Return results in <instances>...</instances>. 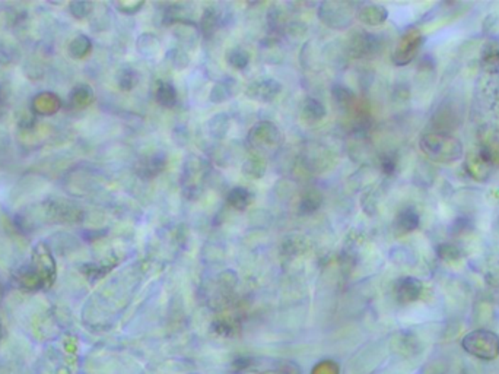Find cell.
<instances>
[{
    "instance_id": "obj_1",
    "label": "cell",
    "mask_w": 499,
    "mask_h": 374,
    "mask_svg": "<svg viewBox=\"0 0 499 374\" xmlns=\"http://www.w3.org/2000/svg\"><path fill=\"white\" fill-rule=\"evenodd\" d=\"M248 143L258 153H269L280 143V132L272 121H258L248 133Z\"/></svg>"
},
{
    "instance_id": "obj_2",
    "label": "cell",
    "mask_w": 499,
    "mask_h": 374,
    "mask_svg": "<svg viewBox=\"0 0 499 374\" xmlns=\"http://www.w3.org/2000/svg\"><path fill=\"white\" fill-rule=\"evenodd\" d=\"M319 18L329 28L345 30L352 23V12L349 4L324 2L319 8Z\"/></svg>"
},
{
    "instance_id": "obj_3",
    "label": "cell",
    "mask_w": 499,
    "mask_h": 374,
    "mask_svg": "<svg viewBox=\"0 0 499 374\" xmlns=\"http://www.w3.org/2000/svg\"><path fill=\"white\" fill-rule=\"evenodd\" d=\"M280 91H282V85L276 79L265 78V79L251 82L246 89V95L250 99H253V101L270 103L279 95Z\"/></svg>"
},
{
    "instance_id": "obj_4",
    "label": "cell",
    "mask_w": 499,
    "mask_h": 374,
    "mask_svg": "<svg viewBox=\"0 0 499 374\" xmlns=\"http://www.w3.org/2000/svg\"><path fill=\"white\" fill-rule=\"evenodd\" d=\"M190 163L187 161L186 165H184V171H182V177H181V185H182V193L186 194L190 201L194 197H197L200 194V165L199 163H196L197 160L193 157L189 158Z\"/></svg>"
},
{
    "instance_id": "obj_5",
    "label": "cell",
    "mask_w": 499,
    "mask_h": 374,
    "mask_svg": "<svg viewBox=\"0 0 499 374\" xmlns=\"http://www.w3.org/2000/svg\"><path fill=\"white\" fill-rule=\"evenodd\" d=\"M380 38L371 33H358L351 38L349 52L353 57H366L378 52Z\"/></svg>"
},
{
    "instance_id": "obj_6",
    "label": "cell",
    "mask_w": 499,
    "mask_h": 374,
    "mask_svg": "<svg viewBox=\"0 0 499 374\" xmlns=\"http://www.w3.org/2000/svg\"><path fill=\"white\" fill-rule=\"evenodd\" d=\"M168 163V158L164 153H155L149 157H146L138 167V174L142 179L152 180L155 177L160 176V174L165 170Z\"/></svg>"
},
{
    "instance_id": "obj_7",
    "label": "cell",
    "mask_w": 499,
    "mask_h": 374,
    "mask_svg": "<svg viewBox=\"0 0 499 374\" xmlns=\"http://www.w3.org/2000/svg\"><path fill=\"white\" fill-rule=\"evenodd\" d=\"M156 103L164 109H172L177 106L178 94L175 87L168 81H158L156 91H155Z\"/></svg>"
},
{
    "instance_id": "obj_8",
    "label": "cell",
    "mask_w": 499,
    "mask_h": 374,
    "mask_svg": "<svg viewBox=\"0 0 499 374\" xmlns=\"http://www.w3.org/2000/svg\"><path fill=\"white\" fill-rule=\"evenodd\" d=\"M358 18L362 23L373 25V27H375V25H380L387 19V11L381 5L368 4L359 9Z\"/></svg>"
},
{
    "instance_id": "obj_9",
    "label": "cell",
    "mask_w": 499,
    "mask_h": 374,
    "mask_svg": "<svg viewBox=\"0 0 499 374\" xmlns=\"http://www.w3.org/2000/svg\"><path fill=\"white\" fill-rule=\"evenodd\" d=\"M251 199H253L251 192L243 186H236L231 189L226 194L228 204L236 211H246L251 204Z\"/></svg>"
},
{
    "instance_id": "obj_10",
    "label": "cell",
    "mask_w": 499,
    "mask_h": 374,
    "mask_svg": "<svg viewBox=\"0 0 499 374\" xmlns=\"http://www.w3.org/2000/svg\"><path fill=\"white\" fill-rule=\"evenodd\" d=\"M222 25V16L221 11H218L215 6H209L202 16V33L204 37H212L218 28Z\"/></svg>"
},
{
    "instance_id": "obj_11",
    "label": "cell",
    "mask_w": 499,
    "mask_h": 374,
    "mask_svg": "<svg viewBox=\"0 0 499 374\" xmlns=\"http://www.w3.org/2000/svg\"><path fill=\"white\" fill-rule=\"evenodd\" d=\"M236 92V85H235V81L232 78H228V79H224V81H219L214 88L212 91H210V101L212 103H225L226 99L232 98Z\"/></svg>"
},
{
    "instance_id": "obj_12",
    "label": "cell",
    "mask_w": 499,
    "mask_h": 374,
    "mask_svg": "<svg viewBox=\"0 0 499 374\" xmlns=\"http://www.w3.org/2000/svg\"><path fill=\"white\" fill-rule=\"evenodd\" d=\"M323 205V194L319 190H309L302 197L298 205L300 215H311L317 212Z\"/></svg>"
},
{
    "instance_id": "obj_13",
    "label": "cell",
    "mask_w": 499,
    "mask_h": 374,
    "mask_svg": "<svg viewBox=\"0 0 499 374\" xmlns=\"http://www.w3.org/2000/svg\"><path fill=\"white\" fill-rule=\"evenodd\" d=\"M308 246H309V243H308L307 237H304L302 234H291L283 240L282 251H283V253H286L289 256H295V255L304 253L308 248Z\"/></svg>"
},
{
    "instance_id": "obj_14",
    "label": "cell",
    "mask_w": 499,
    "mask_h": 374,
    "mask_svg": "<svg viewBox=\"0 0 499 374\" xmlns=\"http://www.w3.org/2000/svg\"><path fill=\"white\" fill-rule=\"evenodd\" d=\"M326 114H327V110L322 101H319V99H315L312 97L305 98V101L302 104V116L308 121H320L322 119L326 117Z\"/></svg>"
},
{
    "instance_id": "obj_15",
    "label": "cell",
    "mask_w": 499,
    "mask_h": 374,
    "mask_svg": "<svg viewBox=\"0 0 499 374\" xmlns=\"http://www.w3.org/2000/svg\"><path fill=\"white\" fill-rule=\"evenodd\" d=\"M394 222H396L394 226H396V230L399 233H410L419 227V215L416 214L415 209L407 208L397 215Z\"/></svg>"
},
{
    "instance_id": "obj_16",
    "label": "cell",
    "mask_w": 499,
    "mask_h": 374,
    "mask_svg": "<svg viewBox=\"0 0 499 374\" xmlns=\"http://www.w3.org/2000/svg\"><path fill=\"white\" fill-rule=\"evenodd\" d=\"M417 41L412 37H405V40L399 44L397 50L393 55V60L396 65H406L412 60V56L416 52Z\"/></svg>"
},
{
    "instance_id": "obj_17",
    "label": "cell",
    "mask_w": 499,
    "mask_h": 374,
    "mask_svg": "<svg viewBox=\"0 0 499 374\" xmlns=\"http://www.w3.org/2000/svg\"><path fill=\"white\" fill-rule=\"evenodd\" d=\"M207 131L215 139H224L229 131V117L225 113H218L207 121Z\"/></svg>"
},
{
    "instance_id": "obj_18",
    "label": "cell",
    "mask_w": 499,
    "mask_h": 374,
    "mask_svg": "<svg viewBox=\"0 0 499 374\" xmlns=\"http://www.w3.org/2000/svg\"><path fill=\"white\" fill-rule=\"evenodd\" d=\"M266 170H268L266 161L263 160L261 157H258V155L248 158L244 163V165H243V174H244L246 177H248L251 180L261 179L266 174Z\"/></svg>"
},
{
    "instance_id": "obj_19",
    "label": "cell",
    "mask_w": 499,
    "mask_h": 374,
    "mask_svg": "<svg viewBox=\"0 0 499 374\" xmlns=\"http://www.w3.org/2000/svg\"><path fill=\"white\" fill-rule=\"evenodd\" d=\"M226 62L229 66L238 70H244L250 65V55L241 47H234L226 53Z\"/></svg>"
},
{
    "instance_id": "obj_20",
    "label": "cell",
    "mask_w": 499,
    "mask_h": 374,
    "mask_svg": "<svg viewBox=\"0 0 499 374\" xmlns=\"http://www.w3.org/2000/svg\"><path fill=\"white\" fill-rule=\"evenodd\" d=\"M331 94L333 98L336 99V103L341 107H348L352 104V101L355 99V94L353 91H351L348 87L341 85V84H336L331 88Z\"/></svg>"
},
{
    "instance_id": "obj_21",
    "label": "cell",
    "mask_w": 499,
    "mask_h": 374,
    "mask_svg": "<svg viewBox=\"0 0 499 374\" xmlns=\"http://www.w3.org/2000/svg\"><path fill=\"white\" fill-rule=\"evenodd\" d=\"M138 81H139V77H138V72L135 69L127 67V69L120 70V73H119V87L123 91H131L138 85Z\"/></svg>"
},
{
    "instance_id": "obj_22",
    "label": "cell",
    "mask_w": 499,
    "mask_h": 374,
    "mask_svg": "<svg viewBox=\"0 0 499 374\" xmlns=\"http://www.w3.org/2000/svg\"><path fill=\"white\" fill-rule=\"evenodd\" d=\"M167 59L177 67V69H184L186 66H184L181 63V60H184L186 63H189V56L182 52V50L180 48H172L170 50V52L167 53Z\"/></svg>"
},
{
    "instance_id": "obj_23",
    "label": "cell",
    "mask_w": 499,
    "mask_h": 374,
    "mask_svg": "<svg viewBox=\"0 0 499 374\" xmlns=\"http://www.w3.org/2000/svg\"><path fill=\"white\" fill-rule=\"evenodd\" d=\"M381 167H383V171L387 172V174H391L394 171V168H396V160H394L391 155H385L383 160H381Z\"/></svg>"
},
{
    "instance_id": "obj_24",
    "label": "cell",
    "mask_w": 499,
    "mask_h": 374,
    "mask_svg": "<svg viewBox=\"0 0 499 374\" xmlns=\"http://www.w3.org/2000/svg\"><path fill=\"white\" fill-rule=\"evenodd\" d=\"M143 6H145V2H135V4H123L120 8L124 13H136Z\"/></svg>"
}]
</instances>
